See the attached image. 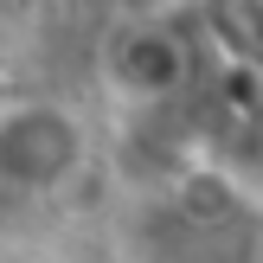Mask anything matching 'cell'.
<instances>
[{
  "label": "cell",
  "instance_id": "cell-1",
  "mask_svg": "<svg viewBox=\"0 0 263 263\" xmlns=\"http://www.w3.org/2000/svg\"><path fill=\"white\" fill-rule=\"evenodd\" d=\"M64 167H77V122H64L58 109H20L13 122H0V174L7 180L45 193Z\"/></svg>",
  "mask_w": 263,
  "mask_h": 263
}]
</instances>
